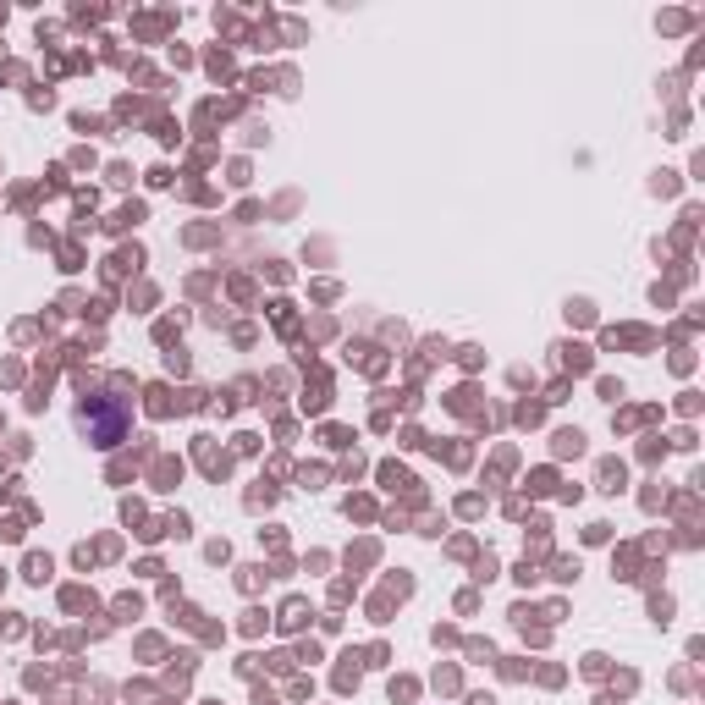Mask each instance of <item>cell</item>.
<instances>
[{
	"mask_svg": "<svg viewBox=\"0 0 705 705\" xmlns=\"http://www.w3.org/2000/svg\"><path fill=\"white\" fill-rule=\"evenodd\" d=\"M78 424L88 430V441H94V447H116V441H122V430H127V408H122V402H116V408H99V402H88V397H83Z\"/></svg>",
	"mask_w": 705,
	"mask_h": 705,
	"instance_id": "1",
	"label": "cell"
},
{
	"mask_svg": "<svg viewBox=\"0 0 705 705\" xmlns=\"http://www.w3.org/2000/svg\"><path fill=\"white\" fill-rule=\"evenodd\" d=\"M28 579L44 584V579H50V556H28Z\"/></svg>",
	"mask_w": 705,
	"mask_h": 705,
	"instance_id": "2",
	"label": "cell"
}]
</instances>
